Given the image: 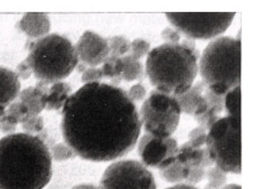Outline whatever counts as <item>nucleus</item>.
<instances>
[{"label": "nucleus", "mask_w": 253, "mask_h": 189, "mask_svg": "<svg viewBox=\"0 0 253 189\" xmlns=\"http://www.w3.org/2000/svg\"><path fill=\"white\" fill-rule=\"evenodd\" d=\"M61 127L65 142L76 156L100 162L130 153L142 124L126 90L105 83H90L67 98Z\"/></svg>", "instance_id": "1"}, {"label": "nucleus", "mask_w": 253, "mask_h": 189, "mask_svg": "<svg viewBox=\"0 0 253 189\" xmlns=\"http://www.w3.org/2000/svg\"><path fill=\"white\" fill-rule=\"evenodd\" d=\"M52 176L51 154L41 138L12 133L0 139V189H42Z\"/></svg>", "instance_id": "2"}, {"label": "nucleus", "mask_w": 253, "mask_h": 189, "mask_svg": "<svg viewBox=\"0 0 253 189\" xmlns=\"http://www.w3.org/2000/svg\"><path fill=\"white\" fill-rule=\"evenodd\" d=\"M199 59V52L193 53L180 43H164L147 54L146 73L156 90L176 96L192 88Z\"/></svg>", "instance_id": "3"}, {"label": "nucleus", "mask_w": 253, "mask_h": 189, "mask_svg": "<svg viewBox=\"0 0 253 189\" xmlns=\"http://www.w3.org/2000/svg\"><path fill=\"white\" fill-rule=\"evenodd\" d=\"M203 82L214 93L226 95L240 86L241 41L218 37L205 48L198 66Z\"/></svg>", "instance_id": "4"}, {"label": "nucleus", "mask_w": 253, "mask_h": 189, "mask_svg": "<svg viewBox=\"0 0 253 189\" xmlns=\"http://www.w3.org/2000/svg\"><path fill=\"white\" fill-rule=\"evenodd\" d=\"M26 62L36 78L53 84L67 78L79 63L72 42L59 34L46 35L32 43Z\"/></svg>", "instance_id": "5"}, {"label": "nucleus", "mask_w": 253, "mask_h": 189, "mask_svg": "<svg viewBox=\"0 0 253 189\" xmlns=\"http://www.w3.org/2000/svg\"><path fill=\"white\" fill-rule=\"evenodd\" d=\"M206 146L217 168L241 174V119L220 118L208 130Z\"/></svg>", "instance_id": "6"}, {"label": "nucleus", "mask_w": 253, "mask_h": 189, "mask_svg": "<svg viewBox=\"0 0 253 189\" xmlns=\"http://www.w3.org/2000/svg\"><path fill=\"white\" fill-rule=\"evenodd\" d=\"M180 114L175 96L153 90L141 107L140 121L148 134L169 138L178 128Z\"/></svg>", "instance_id": "7"}, {"label": "nucleus", "mask_w": 253, "mask_h": 189, "mask_svg": "<svg viewBox=\"0 0 253 189\" xmlns=\"http://www.w3.org/2000/svg\"><path fill=\"white\" fill-rule=\"evenodd\" d=\"M236 13H166L176 31L190 39L208 40L224 33Z\"/></svg>", "instance_id": "8"}, {"label": "nucleus", "mask_w": 253, "mask_h": 189, "mask_svg": "<svg viewBox=\"0 0 253 189\" xmlns=\"http://www.w3.org/2000/svg\"><path fill=\"white\" fill-rule=\"evenodd\" d=\"M99 189H157V185L145 164L135 160H123L107 167Z\"/></svg>", "instance_id": "9"}, {"label": "nucleus", "mask_w": 253, "mask_h": 189, "mask_svg": "<svg viewBox=\"0 0 253 189\" xmlns=\"http://www.w3.org/2000/svg\"><path fill=\"white\" fill-rule=\"evenodd\" d=\"M178 151V142L171 137L158 138L146 133L138 144V154L143 164L159 170L172 163Z\"/></svg>", "instance_id": "10"}, {"label": "nucleus", "mask_w": 253, "mask_h": 189, "mask_svg": "<svg viewBox=\"0 0 253 189\" xmlns=\"http://www.w3.org/2000/svg\"><path fill=\"white\" fill-rule=\"evenodd\" d=\"M75 49L80 61L90 67L102 64L109 57L107 40L92 32H84Z\"/></svg>", "instance_id": "11"}, {"label": "nucleus", "mask_w": 253, "mask_h": 189, "mask_svg": "<svg viewBox=\"0 0 253 189\" xmlns=\"http://www.w3.org/2000/svg\"><path fill=\"white\" fill-rule=\"evenodd\" d=\"M48 85L45 82L40 81L36 87H30L20 92V102L26 107L30 116H39L46 108Z\"/></svg>", "instance_id": "12"}, {"label": "nucleus", "mask_w": 253, "mask_h": 189, "mask_svg": "<svg viewBox=\"0 0 253 189\" xmlns=\"http://www.w3.org/2000/svg\"><path fill=\"white\" fill-rule=\"evenodd\" d=\"M176 160L186 165L189 168L201 166L204 168L211 167L213 164L207 146L202 148H193L188 142L179 147Z\"/></svg>", "instance_id": "13"}, {"label": "nucleus", "mask_w": 253, "mask_h": 189, "mask_svg": "<svg viewBox=\"0 0 253 189\" xmlns=\"http://www.w3.org/2000/svg\"><path fill=\"white\" fill-rule=\"evenodd\" d=\"M20 92V78L16 72L7 68L0 67V107H8L19 96Z\"/></svg>", "instance_id": "14"}, {"label": "nucleus", "mask_w": 253, "mask_h": 189, "mask_svg": "<svg viewBox=\"0 0 253 189\" xmlns=\"http://www.w3.org/2000/svg\"><path fill=\"white\" fill-rule=\"evenodd\" d=\"M20 30L32 39H41L49 32L51 23L46 14L26 13L20 22Z\"/></svg>", "instance_id": "15"}, {"label": "nucleus", "mask_w": 253, "mask_h": 189, "mask_svg": "<svg viewBox=\"0 0 253 189\" xmlns=\"http://www.w3.org/2000/svg\"><path fill=\"white\" fill-rule=\"evenodd\" d=\"M206 87L207 85L204 82H198L195 85H193L192 88L187 90L185 93L175 96L179 103L181 113L193 116L203 96Z\"/></svg>", "instance_id": "16"}, {"label": "nucleus", "mask_w": 253, "mask_h": 189, "mask_svg": "<svg viewBox=\"0 0 253 189\" xmlns=\"http://www.w3.org/2000/svg\"><path fill=\"white\" fill-rule=\"evenodd\" d=\"M71 91V87L66 82L53 83L47 92L46 109L59 110L64 108Z\"/></svg>", "instance_id": "17"}, {"label": "nucleus", "mask_w": 253, "mask_h": 189, "mask_svg": "<svg viewBox=\"0 0 253 189\" xmlns=\"http://www.w3.org/2000/svg\"><path fill=\"white\" fill-rule=\"evenodd\" d=\"M123 61V72L122 80L126 82L141 80L144 77V66L139 60H135L129 54L122 57Z\"/></svg>", "instance_id": "18"}, {"label": "nucleus", "mask_w": 253, "mask_h": 189, "mask_svg": "<svg viewBox=\"0 0 253 189\" xmlns=\"http://www.w3.org/2000/svg\"><path fill=\"white\" fill-rule=\"evenodd\" d=\"M189 172L190 168L188 166L175 159L172 163H170L165 168L160 169V175L161 178H163L167 182L179 184L185 183Z\"/></svg>", "instance_id": "19"}, {"label": "nucleus", "mask_w": 253, "mask_h": 189, "mask_svg": "<svg viewBox=\"0 0 253 189\" xmlns=\"http://www.w3.org/2000/svg\"><path fill=\"white\" fill-rule=\"evenodd\" d=\"M103 78L112 79L113 86L118 87L122 80V72H123V61L122 57H113L109 56L106 61L102 63L100 67Z\"/></svg>", "instance_id": "20"}, {"label": "nucleus", "mask_w": 253, "mask_h": 189, "mask_svg": "<svg viewBox=\"0 0 253 189\" xmlns=\"http://www.w3.org/2000/svg\"><path fill=\"white\" fill-rule=\"evenodd\" d=\"M225 108L227 116L241 119V88L240 86L230 89L225 95Z\"/></svg>", "instance_id": "21"}, {"label": "nucleus", "mask_w": 253, "mask_h": 189, "mask_svg": "<svg viewBox=\"0 0 253 189\" xmlns=\"http://www.w3.org/2000/svg\"><path fill=\"white\" fill-rule=\"evenodd\" d=\"M109 46V56L123 57L129 54L131 42L123 36H114L107 39Z\"/></svg>", "instance_id": "22"}, {"label": "nucleus", "mask_w": 253, "mask_h": 189, "mask_svg": "<svg viewBox=\"0 0 253 189\" xmlns=\"http://www.w3.org/2000/svg\"><path fill=\"white\" fill-rule=\"evenodd\" d=\"M206 177L208 179V183L204 189H222L227 182L226 173L216 166L207 169Z\"/></svg>", "instance_id": "23"}, {"label": "nucleus", "mask_w": 253, "mask_h": 189, "mask_svg": "<svg viewBox=\"0 0 253 189\" xmlns=\"http://www.w3.org/2000/svg\"><path fill=\"white\" fill-rule=\"evenodd\" d=\"M50 154H51L52 159L56 162L67 161L76 156V154L74 153L73 150L70 148L67 143H64V142H59V143L54 144L51 149Z\"/></svg>", "instance_id": "24"}, {"label": "nucleus", "mask_w": 253, "mask_h": 189, "mask_svg": "<svg viewBox=\"0 0 253 189\" xmlns=\"http://www.w3.org/2000/svg\"><path fill=\"white\" fill-rule=\"evenodd\" d=\"M150 52V43L143 39H136L131 42V47L129 51V55L132 56L135 60H139L149 54Z\"/></svg>", "instance_id": "25"}, {"label": "nucleus", "mask_w": 253, "mask_h": 189, "mask_svg": "<svg viewBox=\"0 0 253 189\" xmlns=\"http://www.w3.org/2000/svg\"><path fill=\"white\" fill-rule=\"evenodd\" d=\"M6 113L7 115L13 117L14 119L20 124L25 122L30 117L26 107L20 101L14 102L12 104H10L7 109H6Z\"/></svg>", "instance_id": "26"}, {"label": "nucleus", "mask_w": 253, "mask_h": 189, "mask_svg": "<svg viewBox=\"0 0 253 189\" xmlns=\"http://www.w3.org/2000/svg\"><path fill=\"white\" fill-rule=\"evenodd\" d=\"M21 127L25 131V133H37L41 132L44 128V122L40 115L30 116L25 122L21 123Z\"/></svg>", "instance_id": "27"}, {"label": "nucleus", "mask_w": 253, "mask_h": 189, "mask_svg": "<svg viewBox=\"0 0 253 189\" xmlns=\"http://www.w3.org/2000/svg\"><path fill=\"white\" fill-rule=\"evenodd\" d=\"M207 130L203 127H197L193 128L189 134L188 143L193 148H202L206 146L207 143Z\"/></svg>", "instance_id": "28"}, {"label": "nucleus", "mask_w": 253, "mask_h": 189, "mask_svg": "<svg viewBox=\"0 0 253 189\" xmlns=\"http://www.w3.org/2000/svg\"><path fill=\"white\" fill-rule=\"evenodd\" d=\"M103 79V75L100 68L88 67L82 73L81 82L86 84L90 83H100Z\"/></svg>", "instance_id": "29"}, {"label": "nucleus", "mask_w": 253, "mask_h": 189, "mask_svg": "<svg viewBox=\"0 0 253 189\" xmlns=\"http://www.w3.org/2000/svg\"><path fill=\"white\" fill-rule=\"evenodd\" d=\"M206 171L207 169L201 166L190 167V172L185 180V183L187 185H191V186L200 183L206 177Z\"/></svg>", "instance_id": "30"}, {"label": "nucleus", "mask_w": 253, "mask_h": 189, "mask_svg": "<svg viewBox=\"0 0 253 189\" xmlns=\"http://www.w3.org/2000/svg\"><path fill=\"white\" fill-rule=\"evenodd\" d=\"M18 124L19 122L13 117L7 115V113H5V115L0 119V129L5 133L12 134V132L16 130Z\"/></svg>", "instance_id": "31"}, {"label": "nucleus", "mask_w": 253, "mask_h": 189, "mask_svg": "<svg viewBox=\"0 0 253 189\" xmlns=\"http://www.w3.org/2000/svg\"><path fill=\"white\" fill-rule=\"evenodd\" d=\"M127 94L133 102L142 101L146 97L147 90L142 84H136L128 90Z\"/></svg>", "instance_id": "32"}, {"label": "nucleus", "mask_w": 253, "mask_h": 189, "mask_svg": "<svg viewBox=\"0 0 253 189\" xmlns=\"http://www.w3.org/2000/svg\"><path fill=\"white\" fill-rule=\"evenodd\" d=\"M161 38L165 43L169 44H179L180 41V34L178 31L171 28H165L161 32Z\"/></svg>", "instance_id": "33"}, {"label": "nucleus", "mask_w": 253, "mask_h": 189, "mask_svg": "<svg viewBox=\"0 0 253 189\" xmlns=\"http://www.w3.org/2000/svg\"><path fill=\"white\" fill-rule=\"evenodd\" d=\"M32 73H33L32 69H31L29 63L25 60V61L23 62L22 63H20V65L18 66V73H16V74L19 76V78L21 77L22 79H27Z\"/></svg>", "instance_id": "34"}, {"label": "nucleus", "mask_w": 253, "mask_h": 189, "mask_svg": "<svg viewBox=\"0 0 253 189\" xmlns=\"http://www.w3.org/2000/svg\"><path fill=\"white\" fill-rule=\"evenodd\" d=\"M166 189H198L195 188L194 186H191V185H187V184H177L173 187L168 188Z\"/></svg>", "instance_id": "35"}, {"label": "nucleus", "mask_w": 253, "mask_h": 189, "mask_svg": "<svg viewBox=\"0 0 253 189\" xmlns=\"http://www.w3.org/2000/svg\"><path fill=\"white\" fill-rule=\"evenodd\" d=\"M72 189H99V188L91 184H81V185L75 186Z\"/></svg>", "instance_id": "36"}, {"label": "nucleus", "mask_w": 253, "mask_h": 189, "mask_svg": "<svg viewBox=\"0 0 253 189\" xmlns=\"http://www.w3.org/2000/svg\"><path fill=\"white\" fill-rule=\"evenodd\" d=\"M222 189H242L240 185H236V184H231V185H227L226 187H224Z\"/></svg>", "instance_id": "37"}]
</instances>
